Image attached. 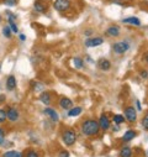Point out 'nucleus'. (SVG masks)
I'll list each match as a JSON object with an SVG mask.
<instances>
[{
  "instance_id": "1",
  "label": "nucleus",
  "mask_w": 148,
  "mask_h": 157,
  "mask_svg": "<svg viewBox=\"0 0 148 157\" xmlns=\"http://www.w3.org/2000/svg\"><path fill=\"white\" fill-rule=\"evenodd\" d=\"M100 130V126H99V123L95 121V120H87L83 123L82 125V132L87 136H93V135H96Z\"/></svg>"
},
{
  "instance_id": "2",
  "label": "nucleus",
  "mask_w": 148,
  "mask_h": 157,
  "mask_svg": "<svg viewBox=\"0 0 148 157\" xmlns=\"http://www.w3.org/2000/svg\"><path fill=\"white\" fill-rule=\"evenodd\" d=\"M62 140H63V142H64L67 146H72L74 142L77 141V135H76V132L72 131V130H67V131H64V134L62 135Z\"/></svg>"
},
{
  "instance_id": "3",
  "label": "nucleus",
  "mask_w": 148,
  "mask_h": 157,
  "mask_svg": "<svg viewBox=\"0 0 148 157\" xmlns=\"http://www.w3.org/2000/svg\"><path fill=\"white\" fill-rule=\"evenodd\" d=\"M69 6H70L69 0H56L53 3V8L58 11H65L69 9Z\"/></svg>"
},
{
  "instance_id": "4",
  "label": "nucleus",
  "mask_w": 148,
  "mask_h": 157,
  "mask_svg": "<svg viewBox=\"0 0 148 157\" xmlns=\"http://www.w3.org/2000/svg\"><path fill=\"white\" fill-rule=\"evenodd\" d=\"M128 44L127 42H117V44H115L114 46H113V50L117 53V55H122V53H125L127 50H128Z\"/></svg>"
},
{
  "instance_id": "5",
  "label": "nucleus",
  "mask_w": 148,
  "mask_h": 157,
  "mask_svg": "<svg viewBox=\"0 0 148 157\" xmlns=\"http://www.w3.org/2000/svg\"><path fill=\"white\" fill-rule=\"evenodd\" d=\"M125 115H126V119H127L128 121H131V123L136 121V119H137V113H136V110H135L133 106H128V108H126V110H125Z\"/></svg>"
},
{
  "instance_id": "6",
  "label": "nucleus",
  "mask_w": 148,
  "mask_h": 157,
  "mask_svg": "<svg viewBox=\"0 0 148 157\" xmlns=\"http://www.w3.org/2000/svg\"><path fill=\"white\" fill-rule=\"evenodd\" d=\"M8 115V120H10L11 123H15L19 120V111L15 108H9V110L6 111Z\"/></svg>"
},
{
  "instance_id": "7",
  "label": "nucleus",
  "mask_w": 148,
  "mask_h": 157,
  "mask_svg": "<svg viewBox=\"0 0 148 157\" xmlns=\"http://www.w3.org/2000/svg\"><path fill=\"white\" fill-rule=\"evenodd\" d=\"M104 42V40L101 37H94V38H88L85 41V46L87 47H95V46H100Z\"/></svg>"
},
{
  "instance_id": "8",
  "label": "nucleus",
  "mask_w": 148,
  "mask_h": 157,
  "mask_svg": "<svg viewBox=\"0 0 148 157\" xmlns=\"http://www.w3.org/2000/svg\"><path fill=\"white\" fill-rule=\"evenodd\" d=\"M43 113H45V115L50 116L53 121H58L59 116H58L57 111H54V109H52V108H47V109H45V110H43Z\"/></svg>"
},
{
  "instance_id": "9",
  "label": "nucleus",
  "mask_w": 148,
  "mask_h": 157,
  "mask_svg": "<svg viewBox=\"0 0 148 157\" xmlns=\"http://www.w3.org/2000/svg\"><path fill=\"white\" fill-rule=\"evenodd\" d=\"M99 126H100V129H102V130H107V129L110 128V121H109V119H107L106 115H101V116H100Z\"/></svg>"
},
{
  "instance_id": "10",
  "label": "nucleus",
  "mask_w": 148,
  "mask_h": 157,
  "mask_svg": "<svg viewBox=\"0 0 148 157\" xmlns=\"http://www.w3.org/2000/svg\"><path fill=\"white\" fill-rule=\"evenodd\" d=\"M6 88H8V90H14L16 88V78H15V75H9L8 77Z\"/></svg>"
},
{
  "instance_id": "11",
  "label": "nucleus",
  "mask_w": 148,
  "mask_h": 157,
  "mask_svg": "<svg viewBox=\"0 0 148 157\" xmlns=\"http://www.w3.org/2000/svg\"><path fill=\"white\" fill-rule=\"evenodd\" d=\"M33 9L39 13H45L47 10V5L45 3H42L41 0H37V2L33 4Z\"/></svg>"
},
{
  "instance_id": "12",
  "label": "nucleus",
  "mask_w": 148,
  "mask_h": 157,
  "mask_svg": "<svg viewBox=\"0 0 148 157\" xmlns=\"http://www.w3.org/2000/svg\"><path fill=\"white\" fill-rule=\"evenodd\" d=\"M59 106L62 108V109H72V106H73V103H72V100L70 99H68V98H62L61 100H59Z\"/></svg>"
},
{
  "instance_id": "13",
  "label": "nucleus",
  "mask_w": 148,
  "mask_h": 157,
  "mask_svg": "<svg viewBox=\"0 0 148 157\" xmlns=\"http://www.w3.org/2000/svg\"><path fill=\"white\" fill-rule=\"evenodd\" d=\"M40 99H41V101H42L43 104H46V105L51 104V101H52V99H51V94L47 93V92L42 93V94L40 95Z\"/></svg>"
},
{
  "instance_id": "14",
  "label": "nucleus",
  "mask_w": 148,
  "mask_h": 157,
  "mask_svg": "<svg viewBox=\"0 0 148 157\" xmlns=\"http://www.w3.org/2000/svg\"><path fill=\"white\" fill-rule=\"evenodd\" d=\"M122 22H125V24H131V25H136V26H139V25H141V21H139V19H137V17H127V19H124Z\"/></svg>"
},
{
  "instance_id": "15",
  "label": "nucleus",
  "mask_w": 148,
  "mask_h": 157,
  "mask_svg": "<svg viewBox=\"0 0 148 157\" xmlns=\"http://www.w3.org/2000/svg\"><path fill=\"white\" fill-rule=\"evenodd\" d=\"M107 33H109L110 36H114V37L119 36V33H120L119 26H111V27H109V29H107Z\"/></svg>"
},
{
  "instance_id": "16",
  "label": "nucleus",
  "mask_w": 148,
  "mask_h": 157,
  "mask_svg": "<svg viewBox=\"0 0 148 157\" xmlns=\"http://www.w3.org/2000/svg\"><path fill=\"white\" fill-rule=\"evenodd\" d=\"M133 137H136V132L135 131H132V130H128V131H126L125 132V135H124V140L125 141H130V140H132Z\"/></svg>"
},
{
  "instance_id": "17",
  "label": "nucleus",
  "mask_w": 148,
  "mask_h": 157,
  "mask_svg": "<svg viewBox=\"0 0 148 157\" xmlns=\"http://www.w3.org/2000/svg\"><path fill=\"white\" fill-rule=\"evenodd\" d=\"M3 157H22V153L17 151H8L3 155Z\"/></svg>"
},
{
  "instance_id": "18",
  "label": "nucleus",
  "mask_w": 148,
  "mask_h": 157,
  "mask_svg": "<svg viewBox=\"0 0 148 157\" xmlns=\"http://www.w3.org/2000/svg\"><path fill=\"white\" fill-rule=\"evenodd\" d=\"M80 113H82V108L80 106H77V108H74V109H69L68 115L69 116H78Z\"/></svg>"
},
{
  "instance_id": "19",
  "label": "nucleus",
  "mask_w": 148,
  "mask_h": 157,
  "mask_svg": "<svg viewBox=\"0 0 148 157\" xmlns=\"http://www.w3.org/2000/svg\"><path fill=\"white\" fill-rule=\"evenodd\" d=\"M120 156H121V157H131V156H132L131 148H130V147H124V148L121 150V152H120Z\"/></svg>"
},
{
  "instance_id": "20",
  "label": "nucleus",
  "mask_w": 148,
  "mask_h": 157,
  "mask_svg": "<svg viewBox=\"0 0 148 157\" xmlns=\"http://www.w3.org/2000/svg\"><path fill=\"white\" fill-rule=\"evenodd\" d=\"M110 67H111V63H110L107 59H102V61L100 62V68H101L102 71H109Z\"/></svg>"
},
{
  "instance_id": "21",
  "label": "nucleus",
  "mask_w": 148,
  "mask_h": 157,
  "mask_svg": "<svg viewBox=\"0 0 148 157\" xmlns=\"http://www.w3.org/2000/svg\"><path fill=\"white\" fill-rule=\"evenodd\" d=\"M8 120V115H6V111L4 109H0V125L4 124L5 121Z\"/></svg>"
},
{
  "instance_id": "22",
  "label": "nucleus",
  "mask_w": 148,
  "mask_h": 157,
  "mask_svg": "<svg viewBox=\"0 0 148 157\" xmlns=\"http://www.w3.org/2000/svg\"><path fill=\"white\" fill-rule=\"evenodd\" d=\"M124 116L122 115H120V114H116V115H114V123H116V124H122L124 123Z\"/></svg>"
},
{
  "instance_id": "23",
  "label": "nucleus",
  "mask_w": 148,
  "mask_h": 157,
  "mask_svg": "<svg viewBox=\"0 0 148 157\" xmlns=\"http://www.w3.org/2000/svg\"><path fill=\"white\" fill-rule=\"evenodd\" d=\"M11 29L9 27V26H5L4 29H3V35L5 36V37H8V38H10L11 37Z\"/></svg>"
},
{
  "instance_id": "24",
  "label": "nucleus",
  "mask_w": 148,
  "mask_h": 157,
  "mask_svg": "<svg viewBox=\"0 0 148 157\" xmlns=\"http://www.w3.org/2000/svg\"><path fill=\"white\" fill-rule=\"evenodd\" d=\"M74 66H76L77 68H82V67L84 66V63H83V61H82L80 58L76 57V58H74Z\"/></svg>"
},
{
  "instance_id": "25",
  "label": "nucleus",
  "mask_w": 148,
  "mask_h": 157,
  "mask_svg": "<svg viewBox=\"0 0 148 157\" xmlns=\"http://www.w3.org/2000/svg\"><path fill=\"white\" fill-rule=\"evenodd\" d=\"M3 3L6 6H15L17 4V0H3Z\"/></svg>"
},
{
  "instance_id": "26",
  "label": "nucleus",
  "mask_w": 148,
  "mask_h": 157,
  "mask_svg": "<svg viewBox=\"0 0 148 157\" xmlns=\"http://www.w3.org/2000/svg\"><path fill=\"white\" fill-rule=\"evenodd\" d=\"M6 15H8V21H9V22H15V20H16L15 14H13V13H10V11H6Z\"/></svg>"
},
{
  "instance_id": "27",
  "label": "nucleus",
  "mask_w": 148,
  "mask_h": 157,
  "mask_svg": "<svg viewBox=\"0 0 148 157\" xmlns=\"http://www.w3.org/2000/svg\"><path fill=\"white\" fill-rule=\"evenodd\" d=\"M4 140H5V131H4V129L0 128V145L4 142Z\"/></svg>"
},
{
  "instance_id": "28",
  "label": "nucleus",
  "mask_w": 148,
  "mask_h": 157,
  "mask_svg": "<svg viewBox=\"0 0 148 157\" xmlns=\"http://www.w3.org/2000/svg\"><path fill=\"white\" fill-rule=\"evenodd\" d=\"M142 125H143V128H144V129H147V130H148V114L143 117V120H142Z\"/></svg>"
},
{
  "instance_id": "29",
  "label": "nucleus",
  "mask_w": 148,
  "mask_h": 157,
  "mask_svg": "<svg viewBox=\"0 0 148 157\" xmlns=\"http://www.w3.org/2000/svg\"><path fill=\"white\" fill-rule=\"evenodd\" d=\"M26 157H40V156H39V153L35 152V151H28L27 155H26Z\"/></svg>"
},
{
  "instance_id": "30",
  "label": "nucleus",
  "mask_w": 148,
  "mask_h": 157,
  "mask_svg": "<svg viewBox=\"0 0 148 157\" xmlns=\"http://www.w3.org/2000/svg\"><path fill=\"white\" fill-rule=\"evenodd\" d=\"M9 24H10V29H11V31L16 33V32H17L19 30H17V26L15 25V22H9Z\"/></svg>"
},
{
  "instance_id": "31",
  "label": "nucleus",
  "mask_w": 148,
  "mask_h": 157,
  "mask_svg": "<svg viewBox=\"0 0 148 157\" xmlns=\"http://www.w3.org/2000/svg\"><path fill=\"white\" fill-rule=\"evenodd\" d=\"M59 157H69V153H68V152H62V153L59 155Z\"/></svg>"
},
{
  "instance_id": "32",
  "label": "nucleus",
  "mask_w": 148,
  "mask_h": 157,
  "mask_svg": "<svg viewBox=\"0 0 148 157\" xmlns=\"http://www.w3.org/2000/svg\"><path fill=\"white\" fill-rule=\"evenodd\" d=\"M141 77L147 78V77H148V73H147V72H141Z\"/></svg>"
},
{
  "instance_id": "33",
  "label": "nucleus",
  "mask_w": 148,
  "mask_h": 157,
  "mask_svg": "<svg viewBox=\"0 0 148 157\" xmlns=\"http://www.w3.org/2000/svg\"><path fill=\"white\" fill-rule=\"evenodd\" d=\"M136 105H137V109H138V110H142V108H141V103H139L138 100H136Z\"/></svg>"
},
{
  "instance_id": "34",
  "label": "nucleus",
  "mask_w": 148,
  "mask_h": 157,
  "mask_svg": "<svg viewBox=\"0 0 148 157\" xmlns=\"http://www.w3.org/2000/svg\"><path fill=\"white\" fill-rule=\"evenodd\" d=\"M5 100V95H0V103H3Z\"/></svg>"
},
{
  "instance_id": "35",
  "label": "nucleus",
  "mask_w": 148,
  "mask_h": 157,
  "mask_svg": "<svg viewBox=\"0 0 148 157\" xmlns=\"http://www.w3.org/2000/svg\"><path fill=\"white\" fill-rule=\"evenodd\" d=\"M20 38H21V41H25L26 40V36L25 35H20Z\"/></svg>"
},
{
  "instance_id": "36",
  "label": "nucleus",
  "mask_w": 148,
  "mask_h": 157,
  "mask_svg": "<svg viewBox=\"0 0 148 157\" xmlns=\"http://www.w3.org/2000/svg\"><path fill=\"white\" fill-rule=\"evenodd\" d=\"M146 61H147V63H148V56H147V59H146Z\"/></svg>"
},
{
  "instance_id": "37",
  "label": "nucleus",
  "mask_w": 148,
  "mask_h": 157,
  "mask_svg": "<svg viewBox=\"0 0 148 157\" xmlns=\"http://www.w3.org/2000/svg\"><path fill=\"white\" fill-rule=\"evenodd\" d=\"M0 21H2V15H0Z\"/></svg>"
}]
</instances>
